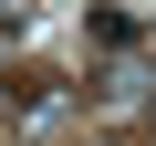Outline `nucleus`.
I'll use <instances>...</instances> for the list:
<instances>
[{"instance_id": "nucleus-1", "label": "nucleus", "mask_w": 156, "mask_h": 146, "mask_svg": "<svg viewBox=\"0 0 156 146\" xmlns=\"http://www.w3.org/2000/svg\"><path fill=\"white\" fill-rule=\"evenodd\" d=\"M94 146H115V136H94Z\"/></svg>"}]
</instances>
